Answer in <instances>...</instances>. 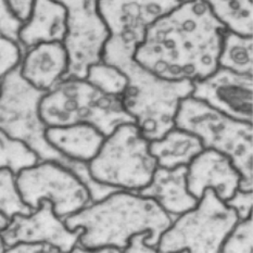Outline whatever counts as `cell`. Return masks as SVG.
Instances as JSON below:
<instances>
[{
    "instance_id": "8992f818",
    "label": "cell",
    "mask_w": 253,
    "mask_h": 253,
    "mask_svg": "<svg viewBox=\"0 0 253 253\" xmlns=\"http://www.w3.org/2000/svg\"><path fill=\"white\" fill-rule=\"evenodd\" d=\"M176 127L199 137L205 149L226 155L241 176L239 188L253 191V125L223 114L191 96L179 102Z\"/></svg>"
},
{
    "instance_id": "5b68a950",
    "label": "cell",
    "mask_w": 253,
    "mask_h": 253,
    "mask_svg": "<svg viewBox=\"0 0 253 253\" xmlns=\"http://www.w3.org/2000/svg\"><path fill=\"white\" fill-rule=\"evenodd\" d=\"M40 115L47 127L86 123L106 137L120 125L136 124L121 97L107 95L86 79L76 78L62 79L42 96Z\"/></svg>"
},
{
    "instance_id": "484cf974",
    "label": "cell",
    "mask_w": 253,
    "mask_h": 253,
    "mask_svg": "<svg viewBox=\"0 0 253 253\" xmlns=\"http://www.w3.org/2000/svg\"><path fill=\"white\" fill-rule=\"evenodd\" d=\"M23 49L15 41L0 35V80L21 62Z\"/></svg>"
},
{
    "instance_id": "e575fe53",
    "label": "cell",
    "mask_w": 253,
    "mask_h": 253,
    "mask_svg": "<svg viewBox=\"0 0 253 253\" xmlns=\"http://www.w3.org/2000/svg\"><path fill=\"white\" fill-rule=\"evenodd\" d=\"M181 1H188V0H181Z\"/></svg>"
},
{
    "instance_id": "1f68e13d",
    "label": "cell",
    "mask_w": 253,
    "mask_h": 253,
    "mask_svg": "<svg viewBox=\"0 0 253 253\" xmlns=\"http://www.w3.org/2000/svg\"><path fill=\"white\" fill-rule=\"evenodd\" d=\"M9 221H10V219H9L7 216L3 215L2 213H0V233H1V230H2L5 226H7ZM2 252H5V246H4L3 241H2L1 235H0V253H2Z\"/></svg>"
},
{
    "instance_id": "8fae6325",
    "label": "cell",
    "mask_w": 253,
    "mask_h": 253,
    "mask_svg": "<svg viewBox=\"0 0 253 253\" xmlns=\"http://www.w3.org/2000/svg\"><path fill=\"white\" fill-rule=\"evenodd\" d=\"M67 9V35L63 45L69 57L63 79H86L90 65L102 61L109 30L98 10V0H57Z\"/></svg>"
},
{
    "instance_id": "4dcf8cb0",
    "label": "cell",
    "mask_w": 253,
    "mask_h": 253,
    "mask_svg": "<svg viewBox=\"0 0 253 253\" xmlns=\"http://www.w3.org/2000/svg\"><path fill=\"white\" fill-rule=\"evenodd\" d=\"M15 15L20 20L25 22L31 13V9L34 0H7Z\"/></svg>"
},
{
    "instance_id": "ba28073f",
    "label": "cell",
    "mask_w": 253,
    "mask_h": 253,
    "mask_svg": "<svg viewBox=\"0 0 253 253\" xmlns=\"http://www.w3.org/2000/svg\"><path fill=\"white\" fill-rule=\"evenodd\" d=\"M239 221L234 209L207 188L198 205L176 217L159 240L161 253H218L230 230Z\"/></svg>"
},
{
    "instance_id": "44dd1931",
    "label": "cell",
    "mask_w": 253,
    "mask_h": 253,
    "mask_svg": "<svg viewBox=\"0 0 253 253\" xmlns=\"http://www.w3.org/2000/svg\"><path fill=\"white\" fill-rule=\"evenodd\" d=\"M217 63L233 72L253 76V37L225 31Z\"/></svg>"
},
{
    "instance_id": "603a6c76",
    "label": "cell",
    "mask_w": 253,
    "mask_h": 253,
    "mask_svg": "<svg viewBox=\"0 0 253 253\" xmlns=\"http://www.w3.org/2000/svg\"><path fill=\"white\" fill-rule=\"evenodd\" d=\"M86 80L110 96L122 97L127 86V78L122 71L103 61L90 65Z\"/></svg>"
},
{
    "instance_id": "836d02e7",
    "label": "cell",
    "mask_w": 253,
    "mask_h": 253,
    "mask_svg": "<svg viewBox=\"0 0 253 253\" xmlns=\"http://www.w3.org/2000/svg\"><path fill=\"white\" fill-rule=\"evenodd\" d=\"M0 90H1V82H0Z\"/></svg>"
},
{
    "instance_id": "2e32d148",
    "label": "cell",
    "mask_w": 253,
    "mask_h": 253,
    "mask_svg": "<svg viewBox=\"0 0 253 253\" xmlns=\"http://www.w3.org/2000/svg\"><path fill=\"white\" fill-rule=\"evenodd\" d=\"M136 192L155 199L174 219L194 209L199 201L187 188L186 166L170 169L158 167L150 183Z\"/></svg>"
},
{
    "instance_id": "7402d4cb",
    "label": "cell",
    "mask_w": 253,
    "mask_h": 253,
    "mask_svg": "<svg viewBox=\"0 0 253 253\" xmlns=\"http://www.w3.org/2000/svg\"><path fill=\"white\" fill-rule=\"evenodd\" d=\"M38 162L40 158L25 142L0 129V169H8L16 176Z\"/></svg>"
},
{
    "instance_id": "4316f807",
    "label": "cell",
    "mask_w": 253,
    "mask_h": 253,
    "mask_svg": "<svg viewBox=\"0 0 253 253\" xmlns=\"http://www.w3.org/2000/svg\"><path fill=\"white\" fill-rule=\"evenodd\" d=\"M23 23L15 15L7 0H0V35L19 42V32Z\"/></svg>"
},
{
    "instance_id": "d6a6232c",
    "label": "cell",
    "mask_w": 253,
    "mask_h": 253,
    "mask_svg": "<svg viewBox=\"0 0 253 253\" xmlns=\"http://www.w3.org/2000/svg\"><path fill=\"white\" fill-rule=\"evenodd\" d=\"M91 252H99V253H121L120 249L114 248V247H101V248H98L92 250Z\"/></svg>"
},
{
    "instance_id": "cb8c5ba5",
    "label": "cell",
    "mask_w": 253,
    "mask_h": 253,
    "mask_svg": "<svg viewBox=\"0 0 253 253\" xmlns=\"http://www.w3.org/2000/svg\"><path fill=\"white\" fill-rule=\"evenodd\" d=\"M33 211L22 200L16 176L8 169H0V213L10 219L15 214H30Z\"/></svg>"
},
{
    "instance_id": "30bf717a",
    "label": "cell",
    "mask_w": 253,
    "mask_h": 253,
    "mask_svg": "<svg viewBox=\"0 0 253 253\" xmlns=\"http://www.w3.org/2000/svg\"><path fill=\"white\" fill-rule=\"evenodd\" d=\"M22 200L32 210L42 200L52 203L53 211L64 219L91 202L87 187L72 170L53 161H40L16 175Z\"/></svg>"
},
{
    "instance_id": "52a82bcc",
    "label": "cell",
    "mask_w": 253,
    "mask_h": 253,
    "mask_svg": "<svg viewBox=\"0 0 253 253\" xmlns=\"http://www.w3.org/2000/svg\"><path fill=\"white\" fill-rule=\"evenodd\" d=\"M149 142L135 123L118 126L87 163L92 179L122 190L142 189L158 168L149 151Z\"/></svg>"
},
{
    "instance_id": "9a60e30c",
    "label": "cell",
    "mask_w": 253,
    "mask_h": 253,
    "mask_svg": "<svg viewBox=\"0 0 253 253\" xmlns=\"http://www.w3.org/2000/svg\"><path fill=\"white\" fill-rule=\"evenodd\" d=\"M21 75L37 89L49 91L68 72L69 57L63 42H41L27 48L19 64Z\"/></svg>"
},
{
    "instance_id": "f546056e",
    "label": "cell",
    "mask_w": 253,
    "mask_h": 253,
    "mask_svg": "<svg viewBox=\"0 0 253 253\" xmlns=\"http://www.w3.org/2000/svg\"><path fill=\"white\" fill-rule=\"evenodd\" d=\"M149 237V234L139 233L131 236L128 240V245L123 252L126 253H157L158 250L153 247L146 244V239Z\"/></svg>"
},
{
    "instance_id": "e0dca14e",
    "label": "cell",
    "mask_w": 253,
    "mask_h": 253,
    "mask_svg": "<svg viewBox=\"0 0 253 253\" xmlns=\"http://www.w3.org/2000/svg\"><path fill=\"white\" fill-rule=\"evenodd\" d=\"M67 35V9L57 0H34L29 18L19 32V43L25 49L41 42H63Z\"/></svg>"
},
{
    "instance_id": "83f0119b",
    "label": "cell",
    "mask_w": 253,
    "mask_h": 253,
    "mask_svg": "<svg viewBox=\"0 0 253 253\" xmlns=\"http://www.w3.org/2000/svg\"><path fill=\"white\" fill-rule=\"evenodd\" d=\"M228 207L234 209L238 219H245L252 215L253 191H244L237 189L235 194L225 201Z\"/></svg>"
},
{
    "instance_id": "f1b7e54d",
    "label": "cell",
    "mask_w": 253,
    "mask_h": 253,
    "mask_svg": "<svg viewBox=\"0 0 253 253\" xmlns=\"http://www.w3.org/2000/svg\"><path fill=\"white\" fill-rule=\"evenodd\" d=\"M9 253H56V247L45 243H19L5 249Z\"/></svg>"
},
{
    "instance_id": "ffe728a7",
    "label": "cell",
    "mask_w": 253,
    "mask_h": 253,
    "mask_svg": "<svg viewBox=\"0 0 253 253\" xmlns=\"http://www.w3.org/2000/svg\"><path fill=\"white\" fill-rule=\"evenodd\" d=\"M227 31L253 36L252 0H203Z\"/></svg>"
},
{
    "instance_id": "4fadbf2b",
    "label": "cell",
    "mask_w": 253,
    "mask_h": 253,
    "mask_svg": "<svg viewBox=\"0 0 253 253\" xmlns=\"http://www.w3.org/2000/svg\"><path fill=\"white\" fill-rule=\"evenodd\" d=\"M191 97L235 120L253 123V76L218 67L202 80L192 81Z\"/></svg>"
},
{
    "instance_id": "5bb4252c",
    "label": "cell",
    "mask_w": 253,
    "mask_h": 253,
    "mask_svg": "<svg viewBox=\"0 0 253 253\" xmlns=\"http://www.w3.org/2000/svg\"><path fill=\"white\" fill-rule=\"evenodd\" d=\"M240 179L232 160L213 149H203L187 166V188L198 200L207 188H212L219 199L226 201L239 188Z\"/></svg>"
},
{
    "instance_id": "7a4b0ae2",
    "label": "cell",
    "mask_w": 253,
    "mask_h": 253,
    "mask_svg": "<svg viewBox=\"0 0 253 253\" xmlns=\"http://www.w3.org/2000/svg\"><path fill=\"white\" fill-rule=\"evenodd\" d=\"M63 221L70 229H83L78 244L89 252L101 247H114L123 252L131 236L139 233L149 234L146 244L157 249L161 235L174 218L152 198L118 190L89 202Z\"/></svg>"
},
{
    "instance_id": "d6986e66",
    "label": "cell",
    "mask_w": 253,
    "mask_h": 253,
    "mask_svg": "<svg viewBox=\"0 0 253 253\" xmlns=\"http://www.w3.org/2000/svg\"><path fill=\"white\" fill-rule=\"evenodd\" d=\"M203 149L199 137L176 126L161 138L149 142V151L156 158L158 167L169 169L187 167Z\"/></svg>"
},
{
    "instance_id": "9c48e42d",
    "label": "cell",
    "mask_w": 253,
    "mask_h": 253,
    "mask_svg": "<svg viewBox=\"0 0 253 253\" xmlns=\"http://www.w3.org/2000/svg\"><path fill=\"white\" fill-rule=\"evenodd\" d=\"M181 0H98L99 13L109 30L102 61L115 65L133 59L153 22Z\"/></svg>"
},
{
    "instance_id": "ac0fdd59",
    "label": "cell",
    "mask_w": 253,
    "mask_h": 253,
    "mask_svg": "<svg viewBox=\"0 0 253 253\" xmlns=\"http://www.w3.org/2000/svg\"><path fill=\"white\" fill-rule=\"evenodd\" d=\"M45 137L62 155L84 163L95 158L106 138L96 127L86 123L46 127Z\"/></svg>"
},
{
    "instance_id": "277c9868",
    "label": "cell",
    "mask_w": 253,
    "mask_h": 253,
    "mask_svg": "<svg viewBox=\"0 0 253 253\" xmlns=\"http://www.w3.org/2000/svg\"><path fill=\"white\" fill-rule=\"evenodd\" d=\"M114 67L127 78V86L121 97L126 112L135 119L148 140L161 138L175 126L179 102L194 89L192 81L162 79L141 67L134 58Z\"/></svg>"
},
{
    "instance_id": "6da1fadb",
    "label": "cell",
    "mask_w": 253,
    "mask_h": 253,
    "mask_svg": "<svg viewBox=\"0 0 253 253\" xmlns=\"http://www.w3.org/2000/svg\"><path fill=\"white\" fill-rule=\"evenodd\" d=\"M225 31L203 0L181 1L148 27L134 59L162 79L202 80L218 68Z\"/></svg>"
},
{
    "instance_id": "7c38bea8",
    "label": "cell",
    "mask_w": 253,
    "mask_h": 253,
    "mask_svg": "<svg viewBox=\"0 0 253 253\" xmlns=\"http://www.w3.org/2000/svg\"><path fill=\"white\" fill-rule=\"evenodd\" d=\"M83 229H70L53 211L52 203L42 200L40 207L30 214H15L0 235L5 249L19 243H45L61 252H72Z\"/></svg>"
},
{
    "instance_id": "d4e9b609",
    "label": "cell",
    "mask_w": 253,
    "mask_h": 253,
    "mask_svg": "<svg viewBox=\"0 0 253 253\" xmlns=\"http://www.w3.org/2000/svg\"><path fill=\"white\" fill-rule=\"evenodd\" d=\"M224 253L253 252V216L250 215L236 223L222 245Z\"/></svg>"
},
{
    "instance_id": "3957f363",
    "label": "cell",
    "mask_w": 253,
    "mask_h": 253,
    "mask_svg": "<svg viewBox=\"0 0 253 253\" xmlns=\"http://www.w3.org/2000/svg\"><path fill=\"white\" fill-rule=\"evenodd\" d=\"M0 82V129L25 142L40 161L57 162L72 170L87 187L91 201H99L112 192L122 190L97 183L90 176L87 163L69 159L49 144L45 137L47 126L40 115V102L47 91L37 89L25 81L19 65Z\"/></svg>"
}]
</instances>
